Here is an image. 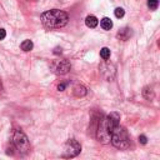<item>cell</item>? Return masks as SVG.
<instances>
[{
    "label": "cell",
    "mask_w": 160,
    "mask_h": 160,
    "mask_svg": "<svg viewBox=\"0 0 160 160\" xmlns=\"http://www.w3.org/2000/svg\"><path fill=\"white\" fill-rule=\"evenodd\" d=\"M110 141L115 148L120 149V150H125V149H128L129 145H130L128 133L124 128H121L120 125H118L116 128L113 129V131H111V134H110Z\"/></svg>",
    "instance_id": "2"
},
{
    "label": "cell",
    "mask_w": 160,
    "mask_h": 160,
    "mask_svg": "<svg viewBox=\"0 0 160 160\" xmlns=\"http://www.w3.org/2000/svg\"><path fill=\"white\" fill-rule=\"evenodd\" d=\"M42 23L48 29H59L68 24L69 16L65 11L59 9H52L42 14Z\"/></svg>",
    "instance_id": "1"
},
{
    "label": "cell",
    "mask_w": 160,
    "mask_h": 160,
    "mask_svg": "<svg viewBox=\"0 0 160 160\" xmlns=\"http://www.w3.org/2000/svg\"><path fill=\"white\" fill-rule=\"evenodd\" d=\"M143 96H144L146 100H153L155 96L154 90H153L150 86H145L144 89H143Z\"/></svg>",
    "instance_id": "12"
},
{
    "label": "cell",
    "mask_w": 160,
    "mask_h": 160,
    "mask_svg": "<svg viewBox=\"0 0 160 160\" xmlns=\"http://www.w3.org/2000/svg\"><path fill=\"white\" fill-rule=\"evenodd\" d=\"M139 143H140V144H146V143H148V138H146L145 135H140V137H139Z\"/></svg>",
    "instance_id": "18"
},
{
    "label": "cell",
    "mask_w": 160,
    "mask_h": 160,
    "mask_svg": "<svg viewBox=\"0 0 160 160\" xmlns=\"http://www.w3.org/2000/svg\"><path fill=\"white\" fill-rule=\"evenodd\" d=\"M105 123H106V128L109 133L111 134L114 128H116L119 124H120V115H119L116 111H111L110 114L105 118Z\"/></svg>",
    "instance_id": "7"
},
{
    "label": "cell",
    "mask_w": 160,
    "mask_h": 160,
    "mask_svg": "<svg viewBox=\"0 0 160 160\" xmlns=\"http://www.w3.org/2000/svg\"><path fill=\"white\" fill-rule=\"evenodd\" d=\"M63 52H61V48H59V46H56L55 49H54V54H55V55H59V54H61Z\"/></svg>",
    "instance_id": "20"
},
{
    "label": "cell",
    "mask_w": 160,
    "mask_h": 160,
    "mask_svg": "<svg viewBox=\"0 0 160 160\" xmlns=\"http://www.w3.org/2000/svg\"><path fill=\"white\" fill-rule=\"evenodd\" d=\"M21 50H24V52H30V50L34 48V44H33V42L31 40H24V42L21 43Z\"/></svg>",
    "instance_id": "14"
},
{
    "label": "cell",
    "mask_w": 160,
    "mask_h": 160,
    "mask_svg": "<svg viewBox=\"0 0 160 160\" xmlns=\"http://www.w3.org/2000/svg\"><path fill=\"white\" fill-rule=\"evenodd\" d=\"M100 56L103 58L104 60H108L109 58H110V49H109V48H103V49L100 50Z\"/></svg>",
    "instance_id": "15"
},
{
    "label": "cell",
    "mask_w": 160,
    "mask_h": 160,
    "mask_svg": "<svg viewBox=\"0 0 160 160\" xmlns=\"http://www.w3.org/2000/svg\"><path fill=\"white\" fill-rule=\"evenodd\" d=\"M85 24H86L88 28H96L99 21H98V19L95 18L94 15H89V16H86V19H85Z\"/></svg>",
    "instance_id": "11"
},
{
    "label": "cell",
    "mask_w": 160,
    "mask_h": 160,
    "mask_svg": "<svg viewBox=\"0 0 160 160\" xmlns=\"http://www.w3.org/2000/svg\"><path fill=\"white\" fill-rule=\"evenodd\" d=\"M131 35H133V31H131L130 28H123V29H120V31L116 34V38L119 40H123V42H125V40H128Z\"/></svg>",
    "instance_id": "9"
},
{
    "label": "cell",
    "mask_w": 160,
    "mask_h": 160,
    "mask_svg": "<svg viewBox=\"0 0 160 160\" xmlns=\"http://www.w3.org/2000/svg\"><path fill=\"white\" fill-rule=\"evenodd\" d=\"M100 71L101 75H103L108 81H113V79L115 78V66L110 63H103L100 65Z\"/></svg>",
    "instance_id": "6"
},
{
    "label": "cell",
    "mask_w": 160,
    "mask_h": 160,
    "mask_svg": "<svg viewBox=\"0 0 160 160\" xmlns=\"http://www.w3.org/2000/svg\"><path fill=\"white\" fill-rule=\"evenodd\" d=\"M100 26L104 30H110L113 28V21L109 18H104V19H101V21H100Z\"/></svg>",
    "instance_id": "13"
},
{
    "label": "cell",
    "mask_w": 160,
    "mask_h": 160,
    "mask_svg": "<svg viewBox=\"0 0 160 160\" xmlns=\"http://www.w3.org/2000/svg\"><path fill=\"white\" fill-rule=\"evenodd\" d=\"M114 14H115V16H116V18H123V16L125 15V10L123 9V8H116L115 9V11H114Z\"/></svg>",
    "instance_id": "16"
},
{
    "label": "cell",
    "mask_w": 160,
    "mask_h": 160,
    "mask_svg": "<svg viewBox=\"0 0 160 160\" xmlns=\"http://www.w3.org/2000/svg\"><path fill=\"white\" fill-rule=\"evenodd\" d=\"M73 93L76 98H81V96H84V95H86V88L83 86V85H80V84H78V85L74 86Z\"/></svg>",
    "instance_id": "10"
},
{
    "label": "cell",
    "mask_w": 160,
    "mask_h": 160,
    "mask_svg": "<svg viewBox=\"0 0 160 160\" xmlns=\"http://www.w3.org/2000/svg\"><path fill=\"white\" fill-rule=\"evenodd\" d=\"M96 139L101 144H108L110 143V133H109L108 128H106V123H105V118L100 116L99 121H98V128H96Z\"/></svg>",
    "instance_id": "5"
},
{
    "label": "cell",
    "mask_w": 160,
    "mask_h": 160,
    "mask_svg": "<svg viewBox=\"0 0 160 160\" xmlns=\"http://www.w3.org/2000/svg\"><path fill=\"white\" fill-rule=\"evenodd\" d=\"M81 151V146L75 139H69L63 148V153H61V158H75L80 154Z\"/></svg>",
    "instance_id": "3"
},
{
    "label": "cell",
    "mask_w": 160,
    "mask_h": 160,
    "mask_svg": "<svg viewBox=\"0 0 160 160\" xmlns=\"http://www.w3.org/2000/svg\"><path fill=\"white\" fill-rule=\"evenodd\" d=\"M65 86H66L65 84H59V85H58V90H59V91H63L64 89H65Z\"/></svg>",
    "instance_id": "21"
},
{
    "label": "cell",
    "mask_w": 160,
    "mask_h": 160,
    "mask_svg": "<svg viewBox=\"0 0 160 160\" xmlns=\"http://www.w3.org/2000/svg\"><path fill=\"white\" fill-rule=\"evenodd\" d=\"M5 36H6V31L4 29H0V40L5 39Z\"/></svg>",
    "instance_id": "19"
},
{
    "label": "cell",
    "mask_w": 160,
    "mask_h": 160,
    "mask_svg": "<svg viewBox=\"0 0 160 160\" xmlns=\"http://www.w3.org/2000/svg\"><path fill=\"white\" fill-rule=\"evenodd\" d=\"M159 5V0H148V6L153 10H155Z\"/></svg>",
    "instance_id": "17"
},
{
    "label": "cell",
    "mask_w": 160,
    "mask_h": 160,
    "mask_svg": "<svg viewBox=\"0 0 160 160\" xmlns=\"http://www.w3.org/2000/svg\"><path fill=\"white\" fill-rule=\"evenodd\" d=\"M13 140H14V144L16 146V149H18L20 153L25 154V153H28L30 150V144H29L28 137H26L21 130H15Z\"/></svg>",
    "instance_id": "4"
},
{
    "label": "cell",
    "mask_w": 160,
    "mask_h": 160,
    "mask_svg": "<svg viewBox=\"0 0 160 160\" xmlns=\"http://www.w3.org/2000/svg\"><path fill=\"white\" fill-rule=\"evenodd\" d=\"M70 68H71V65L68 60H60L55 66V73L58 75H64V74L69 73Z\"/></svg>",
    "instance_id": "8"
}]
</instances>
